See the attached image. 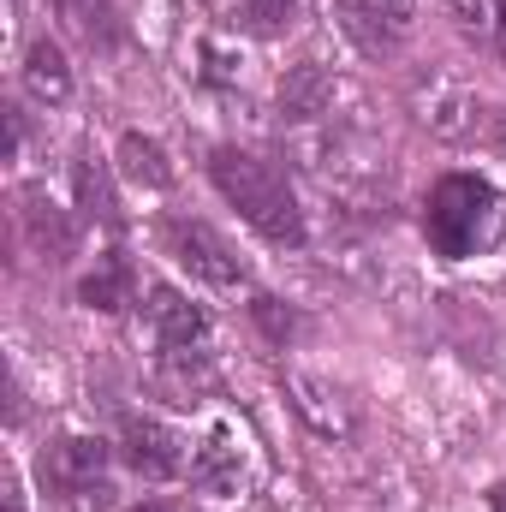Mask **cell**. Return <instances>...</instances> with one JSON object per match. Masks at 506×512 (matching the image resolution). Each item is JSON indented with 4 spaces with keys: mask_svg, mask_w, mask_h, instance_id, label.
I'll return each instance as SVG.
<instances>
[{
    "mask_svg": "<svg viewBox=\"0 0 506 512\" xmlns=\"http://www.w3.org/2000/svg\"><path fill=\"white\" fill-rule=\"evenodd\" d=\"M114 155H120V173H126L131 185H143V191H167V185H173L167 149H161L155 137H143V131H126Z\"/></svg>",
    "mask_w": 506,
    "mask_h": 512,
    "instance_id": "11",
    "label": "cell"
},
{
    "mask_svg": "<svg viewBox=\"0 0 506 512\" xmlns=\"http://www.w3.org/2000/svg\"><path fill=\"white\" fill-rule=\"evenodd\" d=\"M453 18L471 36H501L506 30V0H453Z\"/></svg>",
    "mask_w": 506,
    "mask_h": 512,
    "instance_id": "17",
    "label": "cell"
},
{
    "mask_svg": "<svg viewBox=\"0 0 506 512\" xmlns=\"http://www.w3.org/2000/svg\"><path fill=\"white\" fill-rule=\"evenodd\" d=\"M137 512H167V507H137Z\"/></svg>",
    "mask_w": 506,
    "mask_h": 512,
    "instance_id": "20",
    "label": "cell"
},
{
    "mask_svg": "<svg viewBox=\"0 0 506 512\" xmlns=\"http://www.w3.org/2000/svg\"><path fill=\"white\" fill-rule=\"evenodd\" d=\"M42 477L48 489H60L66 501H90V507H108L114 483H108V447L90 441V435H66L42 453Z\"/></svg>",
    "mask_w": 506,
    "mask_h": 512,
    "instance_id": "4",
    "label": "cell"
},
{
    "mask_svg": "<svg viewBox=\"0 0 506 512\" xmlns=\"http://www.w3.org/2000/svg\"><path fill=\"white\" fill-rule=\"evenodd\" d=\"M411 108H417V120L435 137H465V131L477 126V90L459 84L447 66H435L429 78L411 84Z\"/></svg>",
    "mask_w": 506,
    "mask_h": 512,
    "instance_id": "7",
    "label": "cell"
},
{
    "mask_svg": "<svg viewBox=\"0 0 506 512\" xmlns=\"http://www.w3.org/2000/svg\"><path fill=\"white\" fill-rule=\"evenodd\" d=\"M191 477H197L209 495H227V489H239V477H245V465H239V447L215 435L209 447H197V453H191Z\"/></svg>",
    "mask_w": 506,
    "mask_h": 512,
    "instance_id": "12",
    "label": "cell"
},
{
    "mask_svg": "<svg viewBox=\"0 0 506 512\" xmlns=\"http://www.w3.org/2000/svg\"><path fill=\"white\" fill-rule=\"evenodd\" d=\"M167 251H173L179 268H191L197 280H209V286H221V292H233V286L251 280L245 256L233 251L215 227H203V221H167Z\"/></svg>",
    "mask_w": 506,
    "mask_h": 512,
    "instance_id": "5",
    "label": "cell"
},
{
    "mask_svg": "<svg viewBox=\"0 0 506 512\" xmlns=\"http://www.w3.org/2000/svg\"><path fill=\"white\" fill-rule=\"evenodd\" d=\"M423 233L435 256L447 262H465V256L489 251L506 233V203L501 191L477 173H447L435 191H429V209H423Z\"/></svg>",
    "mask_w": 506,
    "mask_h": 512,
    "instance_id": "2",
    "label": "cell"
},
{
    "mask_svg": "<svg viewBox=\"0 0 506 512\" xmlns=\"http://www.w3.org/2000/svg\"><path fill=\"white\" fill-rule=\"evenodd\" d=\"M489 507H495V512H506V483L495 489V495H489Z\"/></svg>",
    "mask_w": 506,
    "mask_h": 512,
    "instance_id": "19",
    "label": "cell"
},
{
    "mask_svg": "<svg viewBox=\"0 0 506 512\" xmlns=\"http://www.w3.org/2000/svg\"><path fill=\"white\" fill-rule=\"evenodd\" d=\"M209 179H215V191L239 209V221L251 227L256 239H268V245H280V251H298V245L310 239L304 209H298V191H292V179H286L274 161H262L251 149H215V155H209Z\"/></svg>",
    "mask_w": 506,
    "mask_h": 512,
    "instance_id": "1",
    "label": "cell"
},
{
    "mask_svg": "<svg viewBox=\"0 0 506 512\" xmlns=\"http://www.w3.org/2000/svg\"><path fill=\"white\" fill-rule=\"evenodd\" d=\"M24 221H30V233H36V245L48 256H66L72 251V227H66V215L54 209V203H42L36 191L24 197Z\"/></svg>",
    "mask_w": 506,
    "mask_h": 512,
    "instance_id": "16",
    "label": "cell"
},
{
    "mask_svg": "<svg viewBox=\"0 0 506 512\" xmlns=\"http://www.w3.org/2000/svg\"><path fill=\"white\" fill-rule=\"evenodd\" d=\"M233 24L251 36H286L298 24V0H233Z\"/></svg>",
    "mask_w": 506,
    "mask_h": 512,
    "instance_id": "14",
    "label": "cell"
},
{
    "mask_svg": "<svg viewBox=\"0 0 506 512\" xmlns=\"http://www.w3.org/2000/svg\"><path fill=\"white\" fill-rule=\"evenodd\" d=\"M286 399H292V411L310 423V435H322V441H346V435L358 429V417H352L346 393L328 382V376H310V370H286Z\"/></svg>",
    "mask_w": 506,
    "mask_h": 512,
    "instance_id": "9",
    "label": "cell"
},
{
    "mask_svg": "<svg viewBox=\"0 0 506 512\" xmlns=\"http://www.w3.org/2000/svg\"><path fill=\"white\" fill-rule=\"evenodd\" d=\"M84 298L102 304V310H120V274H102V280H84Z\"/></svg>",
    "mask_w": 506,
    "mask_h": 512,
    "instance_id": "18",
    "label": "cell"
},
{
    "mask_svg": "<svg viewBox=\"0 0 506 512\" xmlns=\"http://www.w3.org/2000/svg\"><path fill=\"white\" fill-rule=\"evenodd\" d=\"M24 90H30L36 102H48V108H60V102L72 96V66H66L60 42H48V36L30 42V54H24Z\"/></svg>",
    "mask_w": 506,
    "mask_h": 512,
    "instance_id": "10",
    "label": "cell"
},
{
    "mask_svg": "<svg viewBox=\"0 0 506 512\" xmlns=\"http://www.w3.org/2000/svg\"><path fill=\"white\" fill-rule=\"evenodd\" d=\"M54 12L90 42V48H114L120 36V18H114V0H54Z\"/></svg>",
    "mask_w": 506,
    "mask_h": 512,
    "instance_id": "13",
    "label": "cell"
},
{
    "mask_svg": "<svg viewBox=\"0 0 506 512\" xmlns=\"http://www.w3.org/2000/svg\"><path fill=\"white\" fill-rule=\"evenodd\" d=\"M120 453H126L131 471L149 477V483H173V477L191 471L185 435L167 429V423H155V417H126V429H120Z\"/></svg>",
    "mask_w": 506,
    "mask_h": 512,
    "instance_id": "6",
    "label": "cell"
},
{
    "mask_svg": "<svg viewBox=\"0 0 506 512\" xmlns=\"http://www.w3.org/2000/svg\"><path fill=\"white\" fill-rule=\"evenodd\" d=\"M334 18H340V30L352 36L358 54L387 60V54H399V48L411 42V30H417V0H334Z\"/></svg>",
    "mask_w": 506,
    "mask_h": 512,
    "instance_id": "3",
    "label": "cell"
},
{
    "mask_svg": "<svg viewBox=\"0 0 506 512\" xmlns=\"http://www.w3.org/2000/svg\"><path fill=\"white\" fill-rule=\"evenodd\" d=\"M149 322H155V334H161V352L173 358V364H203V352H209V322H203V310L185 298V292H173V286H149Z\"/></svg>",
    "mask_w": 506,
    "mask_h": 512,
    "instance_id": "8",
    "label": "cell"
},
{
    "mask_svg": "<svg viewBox=\"0 0 506 512\" xmlns=\"http://www.w3.org/2000/svg\"><path fill=\"white\" fill-rule=\"evenodd\" d=\"M78 203H84V215H90V221L120 227V203H114V191H108V173H102L90 155L78 161Z\"/></svg>",
    "mask_w": 506,
    "mask_h": 512,
    "instance_id": "15",
    "label": "cell"
}]
</instances>
